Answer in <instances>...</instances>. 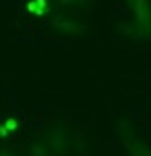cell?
Wrapping results in <instances>:
<instances>
[{"label":"cell","mask_w":151,"mask_h":156,"mask_svg":"<svg viewBox=\"0 0 151 156\" xmlns=\"http://www.w3.org/2000/svg\"><path fill=\"white\" fill-rule=\"evenodd\" d=\"M0 156H11V154H8V152H2V154H0Z\"/></svg>","instance_id":"4"},{"label":"cell","mask_w":151,"mask_h":156,"mask_svg":"<svg viewBox=\"0 0 151 156\" xmlns=\"http://www.w3.org/2000/svg\"><path fill=\"white\" fill-rule=\"evenodd\" d=\"M122 142H124V146L128 148L130 156H151L149 148H147L145 144H141L139 140H135V137H124Z\"/></svg>","instance_id":"2"},{"label":"cell","mask_w":151,"mask_h":156,"mask_svg":"<svg viewBox=\"0 0 151 156\" xmlns=\"http://www.w3.org/2000/svg\"><path fill=\"white\" fill-rule=\"evenodd\" d=\"M135 15V25L141 36H151V0H126Z\"/></svg>","instance_id":"1"},{"label":"cell","mask_w":151,"mask_h":156,"mask_svg":"<svg viewBox=\"0 0 151 156\" xmlns=\"http://www.w3.org/2000/svg\"><path fill=\"white\" fill-rule=\"evenodd\" d=\"M60 2H62V4H83V2H85V0H60Z\"/></svg>","instance_id":"3"}]
</instances>
